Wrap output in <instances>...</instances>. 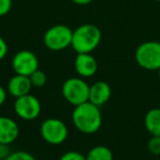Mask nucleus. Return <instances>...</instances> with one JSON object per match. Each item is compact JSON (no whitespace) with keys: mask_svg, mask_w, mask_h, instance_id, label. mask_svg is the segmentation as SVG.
<instances>
[{"mask_svg":"<svg viewBox=\"0 0 160 160\" xmlns=\"http://www.w3.org/2000/svg\"><path fill=\"white\" fill-rule=\"evenodd\" d=\"M40 133L42 138L49 145H60L68 137V127L62 120L49 118L41 124Z\"/></svg>","mask_w":160,"mask_h":160,"instance_id":"423d86ee","label":"nucleus"},{"mask_svg":"<svg viewBox=\"0 0 160 160\" xmlns=\"http://www.w3.org/2000/svg\"><path fill=\"white\" fill-rule=\"evenodd\" d=\"M59 160H87V159H86V156L82 155L81 152L71 150V151L65 152L64 155L59 158Z\"/></svg>","mask_w":160,"mask_h":160,"instance_id":"a211bd4d","label":"nucleus"},{"mask_svg":"<svg viewBox=\"0 0 160 160\" xmlns=\"http://www.w3.org/2000/svg\"><path fill=\"white\" fill-rule=\"evenodd\" d=\"M135 60L138 66L146 70H158L160 68V42L142 43L135 51Z\"/></svg>","mask_w":160,"mask_h":160,"instance_id":"20e7f679","label":"nucleus"},{"mask_svg":"<svg viewBox=\"0 0 160 160\" xmlns=\"http://www.w3.org/2000/svg\"><path fill=\"white\" fill-rule=\"evenodd\" d=\"M43 40L46 48L49 51H62L71 46L72 30L65 24H56L45 32Z\"/></svg>","mask_w":160,"mask_h":160,"instance_id":"39448f33","label":"nucleus"},{"mask_svg":"<svg viewBox=\"0 0 160 160\" xmlns=\"http://www.w3.org/2000/svg\"><path fill=\"white\" fill-rule=\"evenodd\" d=\"M12 8V0H0V17H3L10 12Z\"/></svg>","mask_w":160,"mask_h":160,"instance_id":"6ab92c4d","label":"nucleus"},{"mask_svg":"<svg viewBox=\"0 0 160 160\" xmlns=\"http://www.w3.org/2000/svg\"><path fill=\"white\" fill-rule=\"evenodd\" d=\"M90 86L81 77H71L65 80L62 86L64 99L73 107L89 101Z\"/></svg>","mask_w":160,"mask_h":160,"instance_id":"7ed1b4c3","label":"nucleus"},{"mask_svg":"<svg viewBox=\"0 0 160 160\" xmlns=\"http://www.w3.org/2000/svg\"><path fill=\"white\" fill-rule=\"evenodd\" d=\"M6 160H36V158L32 153L28 152V151L18 150L12 151Z\"/></svg>","mask_w":160,"mask_h":160,"instance_id":"dca6fc26","label":"nucleus"},{"mask_svg":"<svg viewBox=\"0 0 160 160\" xmlns=\"http://www.w3.org/2000/svg\"><path fill=\"white\" fill-rule=\"evenodd\" d=\"M8 54V44L5 41V38L0 36V60L6 58Z\"/></svg>","mask_w":160,"mask_h":160,"instance_id":"aec40b11","label":"nucleus"},{"mask_svg":"<svg viewBox=\"0 0 160 160\" xmlns=\"http://www.w3.org/2000/svg\"><path fill=\"white\" fill-rule=\"evenodd\" d=\"M73 3H76V5H79V6H86V5H89V3H91L93 0H71Z\"/></svg>","mask_w":160,"mask_h":160,"instance_id":"5701e85b","label":"nucleus"},{"mask_svg":"<svg viewBox=\"0 0 160 160\" xmlns=\"http://www.w3.org/2000/svg\"><path fill=\"white\" fill-rule=\"evenodd\" d=\"M71 120L73 126L80 133L90 135L97 133L100 129L102 125V113L100 107L87 101L75 107Z\"/></svg>","mask_w":160,"mask_h":160,"instance_id":"f257e3e1","label":"nucleus"},{"mask_svg":"<svg viewBox=\"0 0 160 160\" xmlns=\"http://www.w3.org/2000/svg\"><path fill=\"white\" fill-rule=\"evenodd\" d=\"M12 151L10 150L9 145L0 144V160H6Z\"/></svg>","mask_w":160,"mask_h":160,"instance_id":"412c9836","label":"nucleus"},{"mask_svg":"<svg viewBox=\"0 0 160 160\" xmlns=\"http://www.w3.org/2000/svg\"><path fill=\"white\" fill-rule=\"evenodd\" d=\"M157 71H158V75H159V78H160V68H159V69H158V70H157Z\"/></svg>","mask_w":160,"mask_h":160,"instance_id":"b1692460","label":"nucleus"},{"mask_svg":"<svg viewBox=\"0 0 160 160\" xmlns=\"http://www.w3.org/2000/svg\"><path fill=\"white\" fill-rule=\"evenodd\" d=\"M12 69L16 73L22 76H30L38 69V58L33 52L23 49L13 56L11 60Z\"/></svg>","mask_w":160,"mask_h":160,"instance_id":"6e6552de","label":"nucleus"},{"mask_svg":"<svg viewBox=\"0 0 160 160\" xmlns=\"http://www.w3.org/2000/svg\"><path fill=\"white\" fill-rule=\"evenodd\" d=\"M30 80H31V83L33 87L42 88L43 86H45V83L47 82L46 73H45L44 71L38 69V70H35L31 76H30Z\"/></svg>","mask_w":160,"mask_h":160,"instance_id":"2eb2a0df","label":"nucleus"},{"mask_svg":"<svg viewBox=\"0 0 160 160\" xmlns=\"http://www.w3.org/2000/svg\"><path fill=\"white\" fill-rule=\"evenodd\" d=\"M7 90L2 87V86H0V107L6 102L7 100Z\"/></svg>","mask_w":160,"mask_h":160,"instance_id":"4be33fe9","label":"nucleus"},{"mask_svg":"<svg viewBox=\"0 0 160 160\" xmlns=\"http://www.w3.org/2000/svg\"><path fill=\"white\" fill-rule=\"evenodd\" d=\"M33 88L31 83L30 77L22 75H16L10 78L9 82H8V93L12 96L13 98H20L25 94H29L31 92V89Z\"/></svg>","mask_w":160,"mask_h":160,"instance_id":"9d476101","label":"nucleus"},{"mask_svg":"<svg viewBox=\"0 0 160 160\" xmlns=\"http://www.w3.org/2000/svg\"><path fill=\"white\" fill-rule=\"evenodd\" d=\"M102 38L100 29L94 24H82L72 31L71 47L77 54H91Z\"/></svg>","mask_w":160,"mask_h":160,"instance_id":"f03ea898","label":"nucleus"},{"mask_svg":"<svg viewBox=\"0 0 160 160\" xmlns=\"http://www.w3.org/2000/svg\"><path fill=\"white\" fill-rule=\"evenodd\" d=\"M75 69L81 78H90L98 70V62L91 54H77Z\"/></svg>","mask_w":160,"mask_h":160,"instance_id":"1a4fd4ad","label":"nucleus"},{"mask_svg":"<svg viewBox=\"0 0 160 160\" xmlns=\"http://www.w3.org/2000/svg\"><path fill=\"white\" fill-rule=\"evenodd\" d=\"M19 125L13 118L0 116V144H12L19 137Z\"/></svg>","mask_w":160,"mask_h":160,"instance_id":"9b49d317","label":"nucleus"},{"mask_svg":"<svg viewBox=\"0 0 160 160\" xmlns=\"http://www.w3.org/2000/svg\"><path fill=\"white\" fill-rule=\"evenodd\" d=\"M148 150L151 155L159 156L160 155V136H151L148 140Z\"/></svg>","mask_w":160,"mask_h":160,"instance_id":"f3484780","label":"nucleus"},{"mask_svg":"<svg viewBox=\"0 0 160 160\" xmlns=\"http://www.w3.org/2000/svg\"><path fill=\"white\" fill-rule=\"evenodd\" d=\"M152 1H157V2H160V0H152Z\"/></svg>","mask_w":160,"mask_h":160,"instance_id":"393cba45","label":"nucleus"},{"mask_svg":"<svg viewBox=\"0 0 160 160\" xmlns=\"http://www.w3.org/2000/svg\"><path fill=\"white\" fill-rule=\"evenodd\" d=\"M112 90L111 87L105 81H97L90 86L89 101L98 107L104 105L111 99Z\"/></svg>","mask_w":160,"mask_h":160,"instance_id":"f8f14e48","label":"nucleus"},{"mask_svg":"<svg viewBox=\"0 0 160 160\" xmlns=\"http://www.w3.org/2000/svg\"><path fill=\"white\" fill-rule=\"evenodd\" d=\"M144 124L151 136H160V109L149 110L145 115Z\"/></svg>","mask_w":160,"mask_h":160,"instance_id":"ddd939ff","label":"nucleus"},{"mask_svg":"<svg viewBox=\"0 0 160 160\" xmlns=\"http://www.w3.org/2000/svg\"><path fill=\"white\" fill-rule=\"evenodd\" d=\"M14 112L23 121H33L38 118L42 111V104L36 97L31 93L25 94L14 101Z\"/></svg>","mask_w":160,"mask_h":160,"instance_id":"0eeeda50","label":"nucleus"},{"mask_svg":"<svg viewBox=\"0 0 160 160\" xmlns=\"http://www.w3.org/2000/svg\"><path fill=\"white\" fill-rule=\"evenodd\" d=\"M87 160H113V152L107 146L99 145L94 146L88 151L86 156Z\"/></svg>","mask_w":160,"mask_h":160,"instance_id":"4468645a","label":"nucleus"}]
</instances>
